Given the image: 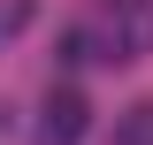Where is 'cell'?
<instances>
[{"mask_svg": "<svg viewBox=\"0 0 153 145\" xmlns=\"http://www.w3.org/2000/svg\"><path fill=\"white\" fill-rule=\"evenodd\" d=\"M138 38H146V16H138V0H107L84 31H69V54L76 61H130Z\"/></svg>", "mask_w": 153, "mask_h": 145, "instance_id": "6da1fadb", "label": "cell"}, {"mask_svg": "<svg viewBox=\"0 0 153 145\" xmlns=\"http://www.w3.org/2000/svg\"><path fill=\"white\" fill-rule=\"evenodd\" d=\"M84 138V99L76 92H54L46 99V122H38V145H76Z\"/></svg>", "mask_w": 153, "mask_h": 145, "instance_id": "7a4b0ae2", "label": "cell"}]
</instances>
